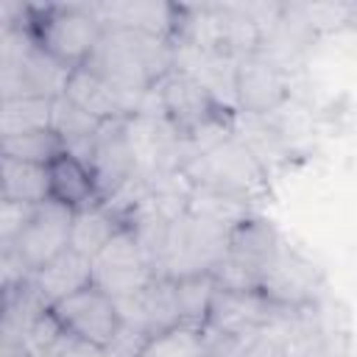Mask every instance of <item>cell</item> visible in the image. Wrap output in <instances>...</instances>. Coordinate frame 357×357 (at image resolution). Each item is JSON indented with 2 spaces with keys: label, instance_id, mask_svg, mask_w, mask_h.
Here are the masks:
<instances>
[{
  "label": "cell",
  "instance_id": "obj_1",
  "mask_svg": "<svg viewBox=\"0 0 357 357\" xmlns=\"http://www.w3.org/2000/svg\"><path fill=\"white\" fill-rule=\"evenodd\" d=\"M84 67L123 95L142 100L167 73L176 70V45L165 36L106 25Z\"/></svg>",
  "mask_w": 357,
  "mask_h": 357
},
{
  "label": "cell",
  "instance_id": "obj_2",
  "mask_svg": "<svg viewBox=\"0 0 357 357\" xmlns=\"http://www.w3.org/2000/svg\"><path fill=\"white\" fill-rule=\"evenodd\" d=\"M25 28L42 50L75 70L89 61L106 25L89 3H45L25 6Z\"/></svg>",
  "mask_w": 357,
  "mask_h": 357
},
{
  "label": "cell",
  "instance_id": "obj_3",
  "mask_svg": "<svg viewBox=\"0 0 357 357\" xmlns=\"http://www.w3.org/2000/svg\"><path fill=\"white\" fill-rule=\"evenodd\" d=\"M181 173L192 187H209L245 204L268 187V173L254 159V153L237 139L234 131L192 153L184 162Z\"/></svg>",
  "mask_w": 357,
  "mask_h": 357
},
{
  "label": "cell",
  "instance_id": "obj_4",
  "mask_svg": "<svg viewBox=\"0 0 357 357\" xmlns=\"http://www.w3.org/2000/svg\"><path fill=\"white\" fill-rule=\"evenodd\" d=\"M156 89L165 117L184 139H198L204 134L234 128L237 112L229 109L223 100H218L198 78L187 75L184 70L167 73L156 84Z\"/></svg>",
  "mask_w": 357,
  "mask_h": 357
},
{
  "label": "cell",
  "instance_id": "obj_5",
  "mask_svg": "<svg viewBox=\"0 0 357 357\" xmlns=\"http://www.w3.org/2000/svg\"><path fill=\"white\" fill-rule=\"evenodd\" d=\"M229 226L190 212L173 220L156 265V276L181 279L192 273H212V268L229 251Z\"/></svg>",
  "mask_w": 357,
  "mask_h": 357
},
{
  "label": "cell",
  "instance_id": "obj_6",
  "mask_svg": "<svg viewBox=\"0 0 357 357\" xmlns=\"http://www.w3.org/2000/svg\"><path fill=\"white\" fill-rule=\"evenodd\" d=\"M259 293L287 312H307L318 304L321 273L307 257L282 243L259 271Z\"/></svg>",
  "mask_w": 357,
  "mask_h": 357
},
{
  "label": "cell",
  "instance_id": "obj_7",
  "mask_svg": "<svg viewBox=\"0 0 357 357\" xmlns=\"http://www.w3.org/2000/svg\"><path fill=\"white\" fill-rule=\"evenodd\" d=\"M153 276H156V271L131 229L117 231L92 257V282L98 287H103L117 301L145 290L153 282Z\"/></svg>",
  "mask_w": 357,
  "mask_h": 357
},
{
  "label": "cell",
  "instance_id": "obj_8",
  "mask_svg": "<svg viewBox=\"0 0 357 357\" xmlns=\"http://www.w3.org/2000/svg\"><path fill=\"white\" fill-rule=\"evenodd\" d=\"M287 310L276 307L259 290H215L209 318L201 326L206 337H251L276 324Z\"/></svg>",
  "mask_w": 357,
  "mask_h": 357
},
{
  "label": "cell",
  "instance_id": "obj_9",
  "mask_svg": "<svg viewBox=\"0 0 357 357\" xmlns=\"http://www.w3.org/2000/svg\"><path fill=\"white\" fill-rule=\"evenodd\" d=\"M290 98V75L262 50L237 59L234 106L237 114L273 117Z\"/></svg>",
  "mask_w": 357,
  "mask_h": 357
},
{
  "label": "cell",
  "instance_id": "obj_10",
  "mask_svg": "<svg viewBox=\"0 0 357 357\" xmlns=\"http://www.w3.org/2000/svg\"><path fill=\"white\" fill-rule=\"evenodd\" d=\"M50 310L67 335H73L84 343H92L98 349H109V343L114 340V335L123 324L117 298H112L95 282L81 287L78 293L67 296L64 301L53 304Z\"/></svg>",
  "mask_w": 357,
  "mask_h": 357
},
{
  "label": "cell",
  "instance_id": "obj_11",
  "mask_svg": "<svg viewBox=\"0 0 357 357\" xmlns=\"http://www.w3.org/2000/svg\"><path fill=\"white\" fill-rule=\"evenodd\" d=\"M73 218H75V212L53 198H47L45 204L36 206L31 223L11 243L31 271H39L42 265H47L50 259H56L59 254H64L70 248Z\"/></svg>",
  "mask_w": 357,
  "mask_h": 357
},
{
  "label": "cell",
  "instance_id": "obj_12",
  "mask_svg": "<svg viewBox=\"0 0 357 357\" xmlns=\"http://www.w3.org/2000/svg\"><path fill=\"white\" fill-rule=\"evenodd\" d=\"M86 165L95 176L100 201L112 198L134 176H139L137 159L131 151V139H128V117L126 120H106L100 126V131L95 134Z\"/></svg>",
  "mask_w": 357,
  "mask_h": 357
},
{
  "label": "cell",
  "instance_id": "obj_13",
  "mask_svg": "<svg viewBox=\"0 0 357 357\" xmlns=\"http://www.w3.org/2000/svg\"><path fill=\"white\" fill-rule=\"evenodd\" d=\"M64 95L81 106L86 114H92L95 120L106 123V120H126V117H134L139 103L137 98H128L123 95L120 89H114L112 84H106L100 75H95L89 67H75L70 73V81H67V89Z\"/></svg>",
  "mask_w": 357,
  "mask_h": 357
},
{
  "label": "cell",
  "instance_id": "obj_14",
  "mask_svg": "<svg viewBox=\"0 0 357 357\" xmlns=\"http://www.w3.org/2000/svg\"><path fill=\"white\" fill-rule=\"evenodd\" d=\"M86 284H92V259L73 248H67L64 254H59L56 259L33 271L31 276V287L45 307L64 301L67 296L78 293Z\"/></svg>",
  "mask_w": 357,
  "mask_h": 357
},
{
  "label": "cell",
  "instance_id": "obj_15",
  "mask_svg": "<svg viewBox=\"0 0 357 357\" xmlns=\"http://www.w3.org/2000/svg\"><path fill=\"white\" fill-rule=\"evenodd\" d=\"M95 14L103 25L131 28L153 36H165L173 42L176 31V6L173 3H153V0H126V3H95Z\"/></svg>",
  "mask_w": 357,
  "mask_h": 357
},
{
  "label": "cell",
  "instance_id": "obj_16",
  "mask_svg": "<svg viewBox=\"0 0 357 357\" xmlns=\"http://www.w3.org/2000/svg\"><path fill=\"white\" fill-rule=\"evenodd\" d=\"M47 178H50V198L70 206L73 212L100 201V192H98L89 165L67 151L47 165Z\"/></svg>",
  "mask_w": 357,
  "mask_h": 357
},
{
  "label": "cell",
  "instance_id": "obj_17",
  "mask_svg": "<svg viewBox=\"0 0 357 357\" xmlns=\"http://www.w3.org/2000/svg\"><path fill=\"white\" fill-rule=\"evenodd\" d=\"M282 245V237L276 234V229L257 218V215H245L240 223L231 226L229 231V257L243 262L245 268H251L257 276L265 268V262L276 254V248Z\"/></svg>",
  "mask_w": 357,
  "mask_h": 357
},
{
  "label": "cell",
  "instance_id": "obj_18",
  "mask_svg": "<svg viewBox=\"0 0 357 357\" xmlns=\"http://www.w3.org/2000/svg\"><path fill=\"white\" fill-rule=\"evenodd\" d=\"M123 229H126V223L120 220V215H117L109 204L98 201V204L84 206V209L75 212L70 248L92 259V257H95L117 231H123Z\"/></svg>",
  "mask_w": 357,
  "mask_h": 357
},
{
  "label": "cell",
  "instance_id": "obj_19",
  "mask_svg": "<svg viewBox=\"0 0 357 357\" xmlns=\"http://www.w3.org/2000/svg\"><path fill=\"white\" fill-rule=\"evenodd\" d=\"M50 126L64 139L67 153L86 162L89 151H92V142H95V134L100 131L103 123L95 120L92 114H86L81 106H75L67 95H61V98L53 100V123Z\"/></svg>",
  "mask_w": 357,
  "mask_h": 357
},
{
  "label": "cell",
  "instance_id": "obj_20",
  "mask_svg": "<svg viewBox=\"0 0 357 357\" xmlns=\"http://www.w3.org/2000/svg\"><path fill=\"white\" fill-rule=\"evenodd\" d=\"M3 198L22 204H45L50 198V178L45 165H31L3 156Z\"/></svg>",
  "mask_w": 357,
  "mask_h": 357
},
{
  "label": "cell",
  "instance_id": "obj_21",
  "mask_svg": "<svg viewBox=\"0 0 357 357\" xmlns=\"http://www.w3.org/2000/svg\"><path fill=\"white\" fill-rule=\"evenodd\" d=\"M50 123H53V100L33 98V95L3 98V106H0V137L53 128Z\"/></svg>",
  "mask_w": 357,
  "mask_h": 357
},
{
  "label": "cell",
  "instance_id": "obj_22",
  "mask_svg": "<svg viewBox=\"0 0 357 357\" xmlns=\"http://www.w3.org/2000/svg\"><path fill=\"white\" fill-rule=\"evenodd\" d=\"M67 151L64 139L53 128H39V131H25L14 137H0V156L6 159H20L31 165H50Z\"/></svg>",
  "mask_w": 357,
  "mask_h": 357
},
{
  "label": "cell",
  "instance_id": "obj_23",
  "mask_svg": "<svg viewBox=\"0 0 357 357\" xmlns=\"http://www.w3.org/2000/svg\"><path fill=\"white\" fill-rule=\"evenodd\" d=\"M215 290H218V284H215L212 273H192V276L176 279V293H178V307H181L184 326L201 329L206 324Z\"/></svg>",
  "mask_w": 357,
  "mask_h": 357
},
{
  "label": "cell",
  "instance_id": "obj_24",
  "mask_svg": "<svg viewBox=\"0 0 357 357\" xmlns=\"http://www.w3.org/2000/svg\"><path fill=\"white\" fill-rule=\"evenodd\" d=\"M139 357H209V354H206L201 329L181 324L176 329H167L151 337V343L145 346Z\"/></svg>",
  "mask_w": 357,
  "mask_h": 357
},
{
  "label": "cell",
  "instance_id": "obj_25",
  "mask_svg": "<svg viewBox=\"0 0 357 357\" xmlns=\"http://www.w3.org/2000/svg\"><path fill=\"white\" fill-rule=\"evenodd\" d=\"M36 206L33 204H22V201H6L0 198V245L14 243L22 229L31 223Z\"/></svg>",
  "mask_w": 357,
  "mask_h": 357
},
{
  "label": "cell",
  "instance_id": "obj_26",
  "mask_svg": "<svg viewBox=\"0 0 357 357\" xmlns=\"http://www.w3.org/2000/svg\"><path fill=\"white\" fill-rule=\"evenodd\" d=\"M284 318V315H282ZM279 318V321H282ZM279 321L271 324L265 332L248 337L231 357H284V343H287V335H279Z\"/></svg>",
  "mask_w": 357,
  "mask_h": 357
}]
</instances>
